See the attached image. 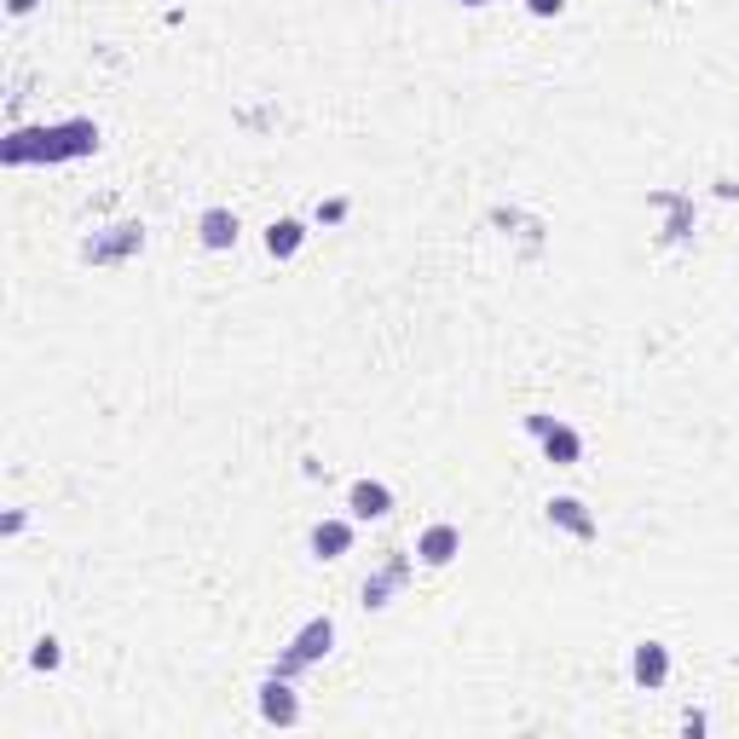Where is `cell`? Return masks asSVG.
I'll return each mask as SVG.
<instances>
[{
    "label": "cell",
    "instance_id": "8",
    "mask_svg": "<svg viewBox=\"0 0 739 739\" xmlns=\"http://www.w3.org/2000/svg\"><path fill=\"white\" fill-rule=\"evenodd\" d=\"M630 676H635V688L659 693V688L670 682V647H665V642H635V653H630Z\"/></svg>",
    "mask_w": 739,
    "mask_h": 739
},
{
    "label": "cell",
    "instance_id": "13",
    "mask_svg": "<svg viewBox=\"0 0 739 739\" xmlns=\"http://www.w3.org/2000/svg\"><path fill=\"white\" fill-rule=\"evenodd\" d=\"M306 249V220H272L266 225V255L272 260H295Z\"/></svg>",
    "mask_w": 739,
    "mask_h": 739
},
{
    "label": "cell",
    "instance_id": "17",
    "mask_svg": "<svg viewBox=\"0 0 739 739\" xmlns=\"http://www.w3.org/2000/svg\"><path fill=\"white\" fill-rule=\"evenodd\" d=\"M526 12H531V17H561L566 0H526Z\"/></svg>",
    "mask_w": 739,
    "mask_h": 739
},
{
    "label": "cell",
    "instance_id": "15",
    "mask_svg": "<svg viewBox=\"0 0 739 739\" xmlns=\"http://www.w3.org/2000/svg\"><path fill=\"white\" fill-rule=\"evenodd\" d=\"M30 665H35V670H58V665H64V647H58V635H40V642L30 647Z\"/></svg>",
    "mask_w": 739,
    "mask_h": 739
},
{
    "label": "cell",
    "instance_id": "4",
    "mask_svg": "<svg viewBox=\"0 0 739 739\" xmlns=\"http://www.w3.org/2000/svg\"><path fill=\"white\" fill-rule=\"evenodd\" d=\"M526 434L543 445V457H549L554 468H578V462H584V434H578L572 422L549 417V410H531V417H526Z\"/></svg>",
    "mask_w": 739,
    "mask_h": 739
},
{
    "label": "cell",
    "instance_id": "19",
    "mask_svg": "<svg viewBox=\"0 0 739 739\" xmlns=\"http://www.w3.org/2000/svg\"><path fill=\"white\" fill-rule=\"evenodd\" d=\"M35 7H40V0H7V12H12V17H24V12H35Z\"/></svg>",
    "mask_w": 739,
    "mask_h": 739
},
{
    "label": "cell",
    "instance_id": "3",
    "mask_svg": "<svg viewBox=\"0 0 739 739\" xmlns=\"http://www.w3.org/2000/svg\"><path fill=\"white\" fill-rule=\"evenodd\" d=\"M145 249V220H116V225H98V232L81 243V260L87 266H121Z\"/></svg>",
    "mask_w": 739,
    "mask_h": 739
},
{
    "label": "cell",
    "instance_id": "5",
    "mask_svg": "<svg viewBox=\"0 0 739 739\" xmlns=\"http://www.w3.org/2000/svg\"><path fill=\"white\" fill-rule=\"evenodd\" d=\"M410 572H417V554H387V561L364 578V607H370V612L394 607V601H399V589L410 584Z\"/></svg>",
    "mask_w": 739,
    "mask_h": 739
},
{
    "label": "cell",
    "instance_id": "16",
    "mask_svg": "<svg viewBox=\"0 0 739 739\" xmlns=\"http://www.w3.org/2000/svg\"><path fill=\"white\" fill-rule=\"evenodd\" d=\"M347 209H353V202H347V197H324L313 220H318V225H341V220H347Z\"/></svg>",
    "mask_w": 739,
    "mask_h": 739
},
{
    "label": "cell",
    "instance_id": "7",
    "mask_svg": "<svg viewBox=\"0 0 739 739\" xmlns=\"http://www.w3.org/2000/svg\"><path fill=\"white\" fill-rule=\"evenodd\" d=\"M255 705H260V716H266L272 728H295V723H301V700H295V682H290V676H266L260 693H255Z\"/></svg>",
    "mask_w": 739,
    "mask_h": 739
},
{
    "label": "cell",
    "instance_id": "14",
    "mask_svg": "<svg viewBox=\"0 0 739 739\" xmlns=\"http://www.w3.org/2000/svg\"><path fill=\"white\" fill-rule=\"evenodd\" d=\"M653 202L670 214V225H665V243H682L688 232H693V197H682V191H653Z\"/></svg>",
    "mask_w": 739,
    "mask_h": 739
},
{
    "label": "cell",
    "instance_id": "12",
    "mask_svg": "<svg viewBox=\"0 0 739 739\" xmlns=\"http://www.w3.org/2000/svg\"><path fill=\"white\" fill-rule=\"evenodd\" d=\"M237 237H243V225L232 209H202L197 214V243L209 255H225V249H237Z\"/></svg>",
    "mask_w": 739,
    "mask_h": 739
},
{
    "label": "cell",
    "instance_id": "6",
    "mask_svg": "<svg viewBox=\"0 0 739 739\" xmlns=\"http://www.w3.org/2000/svg\"><path fill=\"white\" fill-rule=\"evenodd\" d=\"M543 515H549L554 531H566V538H578V543H595V538H601V520L589 515L584 497H549Z\"/></svg>",
    "mask_w": 739,
    "mask_h": 739
},
{
    "label": "cell",
    "instance_id": "20",
    "mask_svg": "<svg viewBox=\"0 0 739 739\" xmlns=\"http://www.w3.org/2000/svg\"><path fill=\"white\" fill-rule=\"evenodd\" d=\"M462 7H491V0H462Z\"/></svg>",
    "mask_w": 739,
    "mask_h": 739
},
{
    "label": "cell",
    "instance_id": "2",
    "mask_svg": "<svg viewBox=\"0 0 739 739\" xmlns=\"http://www.w3.org/2000/svg\"><path fill=\"white\" fill-rule=\"evenodd\" d=\"M330 647H336V619L330 612H318V619H306L295 635H290V647L278 653V665H272V676H306L318 659H330Z\"/></svg>",
    "mask_w": 739,
    "mask_h": 739
},
{
    "label": "cell",
    "instance_id": "11",
    "mask_svg": "<svg viewBox=\"0 0 739 739\" xmlns=\"http://www.w3.org/2000/svg\"><path fill=\"white\" fill-rule=\"evenodd\" d=\"M457 554H462V531L450 526V520L422 526V538H417V561H422V566H450Z\"/></svg>",
    "mask_w": 739,
    "mask_h": 739
},
{
    "label": "cell",
    "instance_id": "18",
    "mask_svg": "<svg viewBox=\"0 0 739 739\" xmlns=\"http://www.w3.org/2000/svg\"><path fill=\"white\" fill-rule=\"evenodd\" d=\"M24 526H30V515H24V508H12V515L0 520V531H7V538H17V531H24Z\"/></svg>",
    "mask_w": 739,
    "mask_h": 739
},
{
    "label": "cell",
    "instance_id": "1",
    "mask_svg": "<svg viewBox=\"0 0 739 739\" xmlns=\"http://www.w3.org/2000/svg\"><path fill=\"white\" fill-rule=\"evenodd\" d=\"M98 151V121L70 116V121H47V128H12L0 162L7 168H24V162H81Z\"/></svg>",
    "mask_w": 739,
    "mask_h": 739
},
{
    "label": "cell",
    "instance_id": "10",
    "mask_svg": "<svg viewBox=\"0 0 739 739\" xmlns=\"http://www.w3.org/2000/svg\"><path fill=\"white\" fill-rule=\"evenodd\" d=\"M347 515L353 520H387L394 515V485L387 480H353V491H347Z\"/></svg>",
    "mask_w": 739,
    "mask_h": 739
},
{
    "label": "cell",
    "instance_id": "9",
    "mask_svg": "<svg viewBox=\"0 0 739 739\" xmlns=\"http://www.w3.org/2000/svg\"><path fill=\"white\" fill-rule=\"evenodd\" d=\"M353 538H359V520H318L306 549H313V561H341V554H353Z\"/></svg>",
    "mask_w": 739,
    "mask_h": 739
}]
</instances>
